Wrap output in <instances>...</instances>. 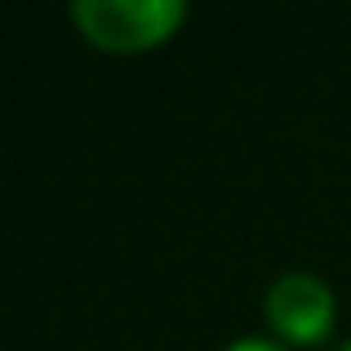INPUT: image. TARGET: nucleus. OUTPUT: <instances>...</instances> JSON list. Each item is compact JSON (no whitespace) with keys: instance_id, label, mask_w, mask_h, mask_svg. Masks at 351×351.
Listing matches in <instances>:
<instances>
[{"instance_id":"f257e3e1","label":"nucleus","mask_w":351,"mask_h":351,"mask_svg":"<svg viewBox=\"0 0 351 351\" xmlns=\"http://www.w3.org/2000/svg\"><path fill=\"white\" fill-rule=\"evenodd\" d=\"M71 18L103 49H147L160 45L187 18L182 0H76Z\"/></svg>"},{"instance_id":"f03ea898","label":"nucleus","mask_w":351,"mask_h":351,"mask_svg":"<svg viewBox=\"0 0 351 351\" xmlns=\"http://www.w3.org/2000/svg\"><path fill=\"white\" fill-rule=\"evenodd\" d=\"M334 289L311 271H285L267 289V320L293 343H320L334 325Z\"/></svg>"},{"instance_id":"7ed1b4c3","label":"nucleus","mask_w":351,"mask_h":351,"mask_svg":"<svg viewBox=\"0 0 351 351\" xmlns=\"http://www.w3.org/2000/svg\"><path fill=\"white\" fill-rule=\"evenodd\" d=\"M227 351H285V347L267 343V338H240V343H232Z\"/></svg>"},{"instance_id":"20e7f679","label":"nucleus","mask_w":351,"mask_h":351,"mask_svg":"<svg viewBox=\"0 0 351 351\" xmlns=\"http://www.w3.org/2000/svg\"><path fill=\"white\" fill-rule=\"evenodd\" d=\"M338 351H351V343H343V347H338Z\"/></svg>"}]
</instances>
